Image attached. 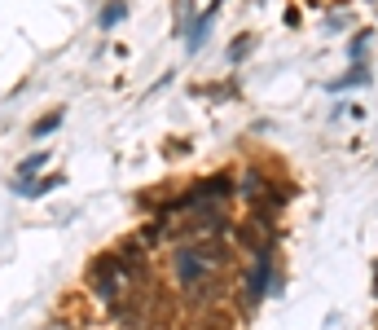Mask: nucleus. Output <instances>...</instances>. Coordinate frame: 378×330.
<instances>
[{"instance_id":"nucleus-1","label":"nucleus","mask_w":378,"mask_h":330,"mask_svg":"<svg viewBox=\"0 0 378 330\" xmlns=\"http://www.w3.org/2000/svg\"><path fill=\"white\" fill-rule=\"evenodd\" d=\"M119 14H123V5H106V14H102V22H106V27H110V22H115Z\"/></svg>"}]
</instances>
